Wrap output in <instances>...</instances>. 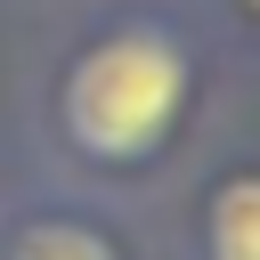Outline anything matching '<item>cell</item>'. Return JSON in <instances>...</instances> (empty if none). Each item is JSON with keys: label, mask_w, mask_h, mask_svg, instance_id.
<instances>
[{"label": "cell", "mask_w": 260, "mask_h": 260, "mask_svg": "<svg viewBox=\"0 0 260 260\" xmlns=\"http://www.w3.org/2000/svg\"><path fill=\"white\" fill-rule=\"evenodd\" d=\"M187 106V57L171 32L154 24H122L98 49H81V65L65 73V130L81 154L98 162H138L171 138Z\"/></svg>", "instance_id": "1"}, {"label": "cell", "mask_w": 260, "mask_h": 260, "mask_svg": "<svg viewBox=\"0 0 260 260\" xmlns=\"http://www.w3.org/2000/svg\"><path fill=\"white\" fill-rule=\"evenodd\" d=\"M252 211H260V195H252V179L236 171V179L219 187V211H211V260H260Z\"/></svg>", "instance_id": "2"}, {"label": "cell", "mask_w": 260, "mask_h": 260, "mask_svg": "<svg viewBox=\"0 0 260 260\" xmlns=\"http://www.w3.org/2000/svg\"><path fill=\"white\" fill-rule=\"evenodd\" d=\"M16 260H114V244L98 228H73V219H41L16 236Z\"/></svg>", "instance_id": "3"}]
</instances>
